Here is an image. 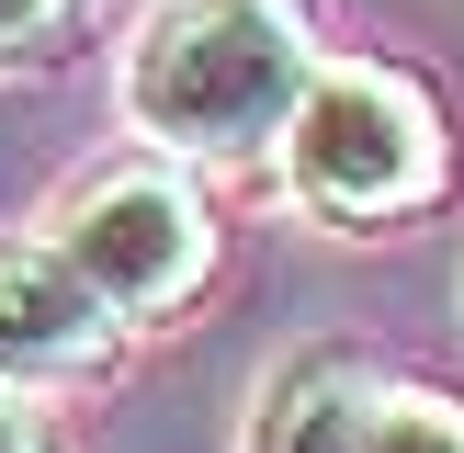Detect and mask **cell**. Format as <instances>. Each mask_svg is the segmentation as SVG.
Wrapping results in <instances>:
<instances>
[{
    "label": "cell",
    "instance_id": "cell-7",
    "mask_svg": "<svg viewBox=\"0 0 464 453\" xmlns=\"http://www.w3.org/2000/svg\"><path fill=\"white\" fill-rule=\"evenodd\" d=\"M68 12H80V0H0V68H12V57H45Z\"/></svg>",
    "mask_w": 464,
    "mask_h": 453
},
{
    "label": "cell",
    "instance_id": "cell-6",
    "mask_svg": "<svg viewBox=\"0 0 464 453\" xmlns=\"http://www.w3.org/2000/svg\"><path fill=\"white\" fill-rule=\"evenodd\" d=\"M374 453H464V397H453V385L397 374L385 408H374Z\"/></svg>",
    "mask_w": 464,
    "mask_h": 453
},
{
    "label": "cell",
    "instance_id": "cell-3",
    "mask_svg": "<svg viewBox=\"0 0 464 453\" xmlns=\"http://www.w3.org/2000/svg\"><path fill=\"white\" fill-rule=\"evenodd\" d=\"M45 238L91 272V294L125 329H148V317L204 294V272H216V204L181 181V159H125V170H91L45 216Z\"/></svg>",
    "mask_w": 464,
    "mask_h": 453
},
{
    "label": "cell",
    "instance_id": "cell-2",
    "mask_svg": "<svg viewBox=\"0 0 464 453\" xmlns=\"http://www.w3.org/2000/svg\"><path fill=\"white\" fill-rule=\"evenodd\" d=\"M453 181V125H442V91L397 57H329L306 80L284 125V193L306 204L317 226L340 238H374V226L430 216Z\"/></svg>",
    "mask_w": 464,
    "mask_h": 453
},
{
    "label": "cell",
    "instance_id": "cell-8",
    "mask_svg": "<svg viewBox=\"0 0 464 453\" xmlns=\"http://www.w3.org/2000/svg\"><path fill=\"white\" fill-rule=\"evenodd\" d=\"M0 453H45V430L23 419V397H12V385H0Z\"/></svg>",
    "mask_w": 464,
    "mask_h": 453
},
{
    "label": "cell",
    "instance_id": "cell-1",
    "mask_svg": "<svg viewBox=\"0 0 464 453\" xmlns=\"http://www.w3.org/2000/svg\"><path fill=\"white\" fill-rule=\"evenodd\" d=\"M317 68L295 0H159L125 45V125L159 159H261Z\"/></svg>",
    "mask_w": 464,
    "mask_h": 453
},
{
    "label": "cell",
    "instance_id": "cell-5",
    "mask_svg": "<svg viewBox=\"0 0 464 453\" xmlns=\"http://www.w3.org/2000/svg\"><path fill=\"white\" fill-rule=\"evenodd\" d=\"M385 362L352 340H317V352L272 362L261 397H249L238 453H374V408H385Z\"/></svg>",
    "mask_w": 464,
    "mask_h": 453
},
{
    "label": "cell",
    "instance_id": "cell-4",
    "mask_svg": "<svg viewBox=\"0 0 464 453\" xmlns=\"http://www.w3.org/2000/svg\"><path fill=\"white\" fill-rule=\"evenodd\" d=\"M125 352V317L91 294V272L57 238H0V385H91Z\"/></svg>",
    "mask_w": 464,
    "mask_h": 453
}]
</instances>
